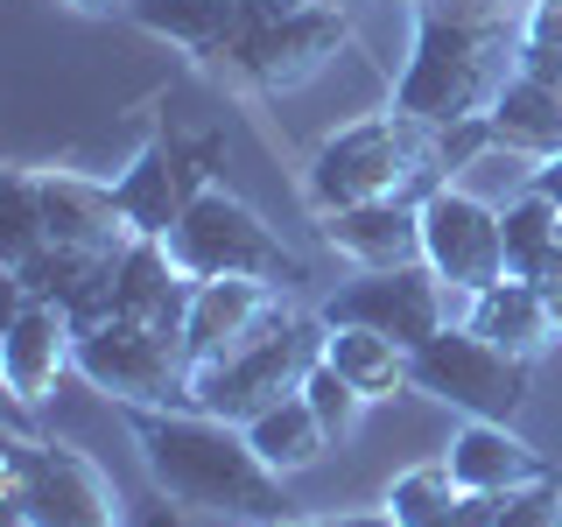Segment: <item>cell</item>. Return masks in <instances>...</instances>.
Returning a JSON list of instances; mask_svg holds the SVG:
<instances>
[{
    "mask_svg": "<svg viewBox=\"0 0 562 527\" xmlns=\"http://www.w3.org/2000/svg\"><path fill=\"white\" fill-rule=\"evenodd\" d=\"M127 429L155 492H169V500L204 506V514H239L254 527L295 514V500L281 492V471H268V457L254 450L239 422L204 408H127Z\"/></svg>",
    "mask_w": 562,
    "mask_h": 527,
    "instance_id": "1",
    "label": "cell"
},
{
    "mask_svg": "<svg viewBox=\"0 0 562 527\" xmlns=\"http://www.w3.org/2000/svg\"><path fill=\"white\" fill-rule=\"evenodd\" d=\"M514 78H520V22L464 29L443 14H415V57L394 78V113L422 120V127L485 120Z\"/></svg>",
    "mask_w": 562,
    "mask_h": 527,
    "instance_id": "2",
    "label": "cell"
},
{
    "mask_svg": "<svg viewBox=\"0 0 562 527\" xmlns=\"http://www.w3.org/2000/svg\"><path fill=\"white\" fill-rule=\"evenodd\" d=\"M443 183L450 176L436 162V127L394 113V105L380 120H359V127L330 134L310 162V204L316 211H351V204H380V198L429 204Z\"/></svg>",
    "mask_w": 562,
    "mask_h": 527,
    "instance_id": "3",
    "label": "cell"
},
{
    "mask_svg": "<svg viewBox=\"0 0 562 527\" xmlns=\"http://www.w3.org/2000/svg\"><path fill=\"white\" fill-rule=\"evenodd\" d=\"M324 338H330L324 316L281 310L268 330H254V338L233 345L225 359H211V366H198V373H190V408L225 415V422H239V429H246V422L268 415L274 401L303 394L310 366L324 359Z\"/></svg>",
    "mask_w": 562,
    "mask_h": 527,
    "instance_id": "4",
    "label": "cell"
},
{
    "mask_svg": "<svg viewBox=\"0 0 562 527\" xmlns=\"http://www.w3.org/2000/svg\"><path fill=\"white\" fill-rule=\"evenodd\" d=\"M169 254L190 281H274V289H295L310 281L303 254L281 246V233L260 218L246 198H233L225 183H211L198 204L176 218Z\"/></svg>",
    "mask_w": 562,
    "mask_h": 527,
    "instance_id": "5",
    "label": "cell"
},
{
    "mask_svg": "<svg viewBox=\"0 0 562 527\" xmlns=\"http://www.w3.org/2000/svg\"><path fill=\"white\" fill-rule=\"evenodd\" d=\"M351 43L345 8H310V0H246V22L225 43L211 70L239 78L246 92H295Z\"/></svg>",
    "mask_w": 562,
    "mask_h": 527,
    "instance_id": "6",
    "label": "cell"
},
{
    "mask_svg": "<svg viewBox=\"0 0 562 527\" xmlns=\"http://www.w3.org/2000/svg\"><path fill=\"white\" fill-rule=\"evenodd\" d=\"M0 500H14L35 527H127V506L92 457L35 436L0 444Z\"/></svg>",
    "mask_w": 562,
    "mask_h": 527,
    "instance_id": "7",
    "label": "cell"
},
{
    "mask_svg": "<svg viewBox=\"0 0 562 527\" xmlns=\"http://www.w3.org/2000/svg\"><path fill=\"white\" fill-rule=\"evenodd\" d=\"M535 359L479 338L471 324H443L429 345H415V394H436L471 422H514L527 408Z\"/></svg>",
    "mask_w": 562,
    "mask_h": 527,
    "instance_id": "8",
    "label": "cell"
},
{
    "mask_svg": "<svg viewBox=\"0 0 562 527\" xmlns=\"http://www.w3.org/2000/svg\"><path fill=\"white\" fill-rule=\"evenodd\" d=\"M218 169H225V134H155L113 176V204L134 225V239H169L176 218L218 183Z\"/></svg>",
    "mask_w": 562,
    "mask_h": 527,
    "instance_id": "9",
    "label": "cell"
},
{
    "mask_svg": "<svg viewBox=\"0 0 562 527\" xmlns=\"http://www.w3.org/2000/svg\"><path fill=\"white\" fill-rule=\"evenodd\" d=\"M78 373L127 408H190V345L155 324H113L78 338Z\"/></svg>",
    "mask_w": 562,
    "mask_h": 527,
    "instance_id": "10",
    "label": "cell"
},
{
    "mask_svg": "<svg viewBox=\"0 0 562 527\" xmlns=\"http://www.w3.org/2000/svg\"><path fill=\"white\" fill-rule=\"evenodd\" d=\"M324 316L330 330H380V338H401V345H429L436 330L450 324V289L436 281L429 260H415V268H359L351 281L324 295Z\"/></svg>",
    "mask_w": 562,
    "mask_h": 527,
    "instance_id": "11",
    "label": "cell"
},
{
    "mask_svg": "<svg viewBox=\"0 0 562 527\" xmlns=\"http://www.w3.org/2000/svg\"><path fill=\"white\" fill-rule=\"evenodd\" d=\"M422 260L436 268V281H443L450 295H485L492 281H506L499 204L443 183L429 204H422Z\"/></svg>",
    "mask_w": 562,
    "mask_h": 527,
    "instance_id": "12",
    "label": "cell"
},
{
    "mask_svg": "<svg viewBox=\"0 0 562 527\" xmlns=\"http://www.w3.org/2000/svg\"><path fill=\"white\" fill-rule=\"evenodd\" d=\"M78 373V330L57 303H35V295H14L8 338H0V380H8L14 401H49L57 380Z\"/></svg>",
    "mask_w": 562,
    "mask_h": 527,
    "instance_id": "13",
    "label": "cell"
},
{
    "mask_svg": "<svg viewBox=\"0 0 562 527\" xmlns=\"http://www.w3.org/2000/svg\"><path fill=\"white\" fill-rule=\"evenodd\" d=\"M35 204H43V233L49 246H85V254H127L134 225L120 218L113 183L78 169H35Z\"/></svg>",
    "mask_w": 562,
    "mask_h": 527,
    "instance_id": "14",
    "label": "cell"
},
{
    "mask_svg": "<svg viewBox=\"0 0 562 527\" xmlns=\"http://www.w3.org/2000/svg\"><path fill=\"white\" fill-rule=\"evenodd\" d=\"M274 281H198V295H190V324H183V345H190V373L211 359H225L233 345H246L254 330H268L281 310Z\"/></svg>",
    "mask_w": 562,
    "mask_h": 527,
    "instance_id": "15",
    "label": "cell"
},
{
    "mask_svg": "<svg viewBox=\"0 0 562 527\" xmlns=\"http://www.w3.org/2000/svg\"><path fill=\"white\" fill-rule=\"evenodd\" d=\"M443 457H450L457 485H464V492H492V500H506V492H520V485L555 479L549 457L527 444L514 422H464V429L450 436Z\"/></svg>",
    "mask_w": 562,
    "mask_h": 527,
    "instance_id": "16",
    "label": "cell"
},
{
    "mask_svg": "<svg viewBox=\"0 0 562 527\" xmlns=\"http://www.w3.org/2000/svg\"><path fill=\"white\" fill-rule=\"evenodd\" d=\"M324 239L338 246L351 268H415L422 260V204L380 198V204L324 211Z\"/></svg>",
    "mask_w": 562,
    "mask_h": 527,
    "instance_id": "17",
    "label": "cell"
},
{
    "mask_svg": "<svg viewBox=\"0 0 562 527\" xmlns=\"http://www.w3.org/2000/svg\"><path fill=\"white\" fill-rule=\"evenodd\" d=\"M190 295H198V281L176 268L169 239H134L127 254H120V316H127V324H155V330H176V338H183Z\"/></svg>",
    "mask_w": 562,
    "mask_h": 527,
    "instance_id": "18",
    "label": "cell"
},
{
    "mask_svg": "<svg viewBox=\"0 0 562 527\" xmlns=\"http://www.w3.org/2000/svg\"><path fill=\"white\" fill-rule=\"evenodd\" d=\"M479 338L520 351V359H541L555 338H562V316L549 303V289H535V281H492L485 295H471V316H464Z\"/></svg>",
    "mask_w": 562,
    "mask_h": 527,
    "instance_id": "19",
    "label": "cell"
},
{
    "mask_svg": "<svg viewBox=\"0 0 562 527\" xmlns=\"http://www.w3.org/2000/svg\"><path fill=\"white\" fill-rule=\"evenodd\" d=\"M127 14L148 35L190 49L198 64H218L225 43H233L239 22H246V0H127Z\"/></svg>",
    "mask_w": 562,
    "mask_h": 527,
    "instance_id": "20",
    "label": "cell"
},
{
    "mask_svg": "<svg viewBox=\"0 0 562 527\" xmlns=\"http://www.w3.org/2000/svg\"><path fill=\"white\" fill-rule=\"evenodd\" d=\"M506 233V281H535V289H562V211L541 190H520L499 204Z\"/></svg>",
    "mask_w": 562,
    "mask_h": 527,
    "instance_id": "21",
    "label": "cell"
},
{
    "mask_svg": "<svg viewBox=\"0 0 562 527\" xmlns=\"http://www.w3.org/2000/svg\"><path fill=\"white\" fill-rule=\"evenodd\" d=\"M324 359L338 366V373L359 386L366 401H401V394H415V351L401 345V338H380V330H330L324 338Z\"/></svg>",
    "mask_w": 562,
    "mask_h": 527,
    "instance_id": "22",
    "label": "cell"
},
{
    "mask_svg": "<svg viewBox=\"0 0 562 527\" xmlns=\"http://www.w3.org/2000/svg\"><path fill=\"white\" fill-rule=\"evenodd\" d=\"M492 134L499 148H520L535 162L562 155V85H541V78H514L492 105Z\"/></svg>",
    "mask_w": 562,
    "mask_h": 527,
    "instance_id": "23",
    "label": "cell"
},
{
    "mask_svg": "<svg viewBox=\"0 0 562 527\" xmlns=\"http://www.w3.org/2000/svg\"><path fill=\"white\" fill-rule=\"evenodd\" d=\"M246 436H254V450L268 457V471H281V479H289V471H310V464H324L330 450V436H324V422H316V408L303 394H289V401H274L268 415H254L246 422Z\"/></svg>",
    "mask_w": 562,
    "mask_h": 527,
    "instance_id": "24",
    "label": "cell"
},
{
    "mask_svg": "<svg viewBox=\"0 0 562 527\" xmlns=\"http://www.w3.org/2000/svg\"><path fill=\"white\" fill-rule=\"evenodd\" d=\"M49 246L43 233V204H35V169H8L0 176V268H29Z\"/></svg>",
    "mask_w": 562,
    "mask_h": 527,
    "instance_id": "25",
    "label": "cell"
},
{
    "mask_svg": "<svg viewBox=\"0 0 562 527\" xmlns=\"http://www.w3.org/2000/svg\"><path fill=\"white\" fill-rule=\"evenodd\" d=\"M457 500H464V485H457L450 457L415 464V471H401V479L386 485V514H394L401 527H436L443 514H457Z\"/></svg>",
    "mask_w": 562,
    "mask_h": 527,
    "instance_id": "26",
    "label": "cell"
},
{
    "mask_svg": "<svg viewBox=\"0 0 562 527\" xmlns=\"http://www.w3.org/2000/svg\"><path fill=\"white\" fill-rule=\"evenodd\" d=\"M303 401L316 408V422H324V436H330V444H345V436L359 429V415L373 408V401H366V394H359V386H351V380H345L330 359H316V366H310V380H303Z\"/></svg>",
    "mask_w": 562,
    "mask_h": 527,
    "instance_id": "27",
    "label": "cell"
},
{
    "mask_svg": "<svg viewBox=\"0 0 562 527\" xmlns=\"http://www.w3.org/2000/svg\"><path fill=\"white\" fill-rule=\"evenodd\" d=\"M492 527H562V479H541V485H520L499 500Z\"/></svg>",
    "mask_w": 562,
    "mask_h": 527,
    "instance_id": "28",
    "label": "cell"
},
{
    "mask_svg": "<svg viewBox=\"0 0 562 527\" xmlns=\"http://www.w3.org/2000/svg\"><path fill=\"white\" fill-rule=\"evenodd\" d=\"M485 148H499L492 113H485V120H457V127H436V162H443V176H457L464 162H479Z\"/></svg>",
    "mask_w": 562,
    "mask_h": 527,
    "instance_id": "29",
    "label": "cell"
},
{
    "mask_svg": "<svg viewBox=\"0 0 562 527\" xmlns=\"http://www.w3.org/2000/svg\"><path fill=\"white\" fill-rule=\"evenodd\" d=\"M520 49H527V57H562V0H527Z\"/></svg>",
    "mask_w": 562,
    "mask_h": 527,
    "instance_id": "30",
    "label": "cell"
},
{
    "mask_svg": "<svg viewBox=\"0 0 562 527\" xmlns=\"http://www.w3.org/2000/svg\"><path fill=\"white\" fill-rule=\"evenodd\" d=\"M127 527H190L183 500H169V492H148L140 506H127Z\"/></svg>",
    "mask_w": 562,
    "mask_h": 527,
    "instance_id": "31",
    "label": "cell"
},
{
    "mask_svg": "<svg viewBox=\"0 0 562 527\" xmlns=\"http://www.w3.org/2000/svg\"><path fill=\"white\" fill-rule=\"evenodd\" d=\"M527 190H541L555 211H562V155H549V162H535V176H527Z\"/></svg>",
    "mask_w": 562,
    "mask_h": 527,
    "instance_id": "32",
    "label": "cell"
},
{
    "mask_svg": "<svg viewBox=\"0 0 562 527\" xmlns=\"http://www.w3.org/2000/svg\"><path fill=\"white\" fill-rule=\"evenodd\" d=\"M330 527H401V520L380 506V514H345V520H330Z\"/></svg>",
    "mask_w": 562,
    "mask_h": 527,
    "instance_id": "33",
    "label": "cell"
},
{
    "mask_svg": "<svg viewBox=\"0 0 562 527\" xmlns=\"http://www.w3.org/2000/svg\"><path fill=\"white\" fill-rule=\"evenodd\" d=\"M64 8H78V14H113V8H127V0H64Z\"/></svg>",
    "mask_w": 562,
    "mask_h": 527,
    "instance_id": "34",
    "label": "cell"
},
{
    "mask_svg": "<svg viewBox=\"0 0 562 527\" xmlns=\"http://www.w3.org/2000/svg\"><path fill=\"white\" fill-rule=\"evenodd\" d=\"M0 527H35V520H29V514H22L14 500H0Z\"/></svg>",
    "mask_w": 562,
    "mask_h": 527,
    "instance_id": "35",
    "label": "cell"
},
{
    "mask_svg": "<svg viewBox=\"0 0 562 527\" xmlns=\"http://www.w3.org/2000/svg\"><path fill=\"white\" fill-rule=\"evenodd\" d=\"M274 527H330V520H295V514H289V520H274Z\"/></svg>",
    "mask_w": 562,
    "mask_h": 527,
    "instance_id": "36",
    "label": "cell"
},
{
    "mask_svg": "<svg viewBox=\"0 0 562 527\" xmlns=\"http://www.w3.org/2000/svg\"><path fill=\"white\" fill-rule=\"evenodd\" d=\"M310 8H351V0H310Z\"/></svg>",
    "mask_w": 562,
    "mask_h": 527,
    "instance_id": "37",
    "label": "cell"
},
{
    "mask_svg": "<svg viewBox=\"0 0 562 527\" xmlns=\"http://www.w3.org/2000/svg\"><path fill=\"white\" fill-rule=\"evenodd\" d=\"M415 8H422V0H415Z\"/></svg>",
    "mask_w": 562,
    "mask_h": 527,
    "instance_id": "38",
    "label": "cell"
}]
</instances>
